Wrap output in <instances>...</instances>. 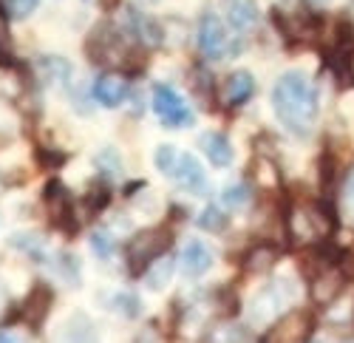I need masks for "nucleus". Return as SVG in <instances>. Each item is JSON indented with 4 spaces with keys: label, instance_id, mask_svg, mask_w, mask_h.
Returning a JSON list of instances; mask_svg holds the SVG:
<instances>
[{
    "label": "nucleus",
    "instance_id": "obj_1",
    "mask_svg": "<svg viewBox=\"0 0 354 343\" xmlns=\"http://www.w3.org/2000/svg\"><path fill=\"white\" fill-rule=\"evenodd\" d=\"M272 105L278 120L292 133H309L317 117V97L306 74L286 71L272 89Z\"/></svg>",
    "mask_w": 354,
    "mask_h": 343
},
{
    "label": "nucleus",
    "instance_id": "obj_2",
    "mask_svg": "<svg viewBox=\"0 0 354 343\" xmlns=\"http://www.w3.org/2000/svg\"><path fill=\"white\" fill-rule=\"evenodd\" d=\"M332 230H335V219L323 205L306 202V205H298L289 216V233L298 244L323 241L326 236H332Z\"/></svg>",
    "mask_w": 354,
    "mask_h": 343
},
{
    "label": "nucleus",
    "instance_id": "obj_3",
    "mask_svg": "<svg viewBox=\"0 0 354 343\" xmlns=\"http://www.w3.org/2000/svg\"><path fill=\"white\" fill-rule=\"evenodd\" d=\"M156 167L162 174L173 176L182 187H187L193 193H204L207 179H204V167L198 165V159L193 154H179L173 145H162L156 151Z\"/></svg>",
    "mask_w": 354,
    "mask_h": 343
},
{
    "label": "nucleus",
    "instance_id": "obj_4",
    "mask_svg": "<svg viewBox=\"0 0 354 343\" xmlns=\"http://www.w3.org/2000/svg\"><path fill=\"white\" fill-rule=\"evenodd\" d=\"M173 236L165 227H151V230H142L139 236H133V241L128 244V264L131 272L139 275L145 267H151L156 259H162L165 250L170 247Z\"/></svg>",
    "mask_w": 354,
    "mask_h": 343
},
{
    "label": "nucleus",
    "instance_id": "obj_5",
    "mask_svg": "<svg viewBox=\"0 0 354 343\" xmlns=\"http://www.w3.org/2000/svg\"><path fill=\"white\" fill-rule=\"evenodd\" d=\"M153 111L167 128H187L193 125V111L176 94L170 85H153Z\"/></svg>",
    "mask_w": 354,
    "mask_h": 343
},
{
    "label": "nucleus",
    "instance_id": "obj_6",
    "mask_svg": "<svg viewBox=\"0 0 354 343\" xmlns=\"http://www.w3.org/2000/svg\"><path fill=\"white\" fill-rule=\"evenodd\" d=\"M198 48L207 60H224V57L232 54L239 46L230 43L227 28L216 15H204L198 23Z\"/></svg>",
    "mask_w": 354,
    "mask_h": 343
},
{
    "label": "nucleus",
    "instance_id": "obj_7",
    "mask_svg": "<svg viewBox=\"0 0 354 343\" xmlns=\"http://www.w3.org/2000/svg\"><path fill=\"white\" fill-rule=\"evenodd\" d=\"M343 287H346V275L326 264V267H323V272H317L315 281H312V298L317 304H335L340 298Z\"/></svg>",
    "mask_w": 354,
    "mask_h": 343
},
{
    "label": "nucleus",
    "instance_id": "obj_8",
    "mask_svg": "<svg viewBox=\"0 0 354 343\" xmlns=\"http://www.w3.org/2000/svg\"><path fill=\"white\" fill-rule=\"evenodd\" d=\"M309 332H312V326H309V315H306V312H292V315H286L267 335V340H272V343H301V340L309 337Z\"/></svg>",
    "mask_w": 354,
    "mask_h": 343
},
{
    "label": "nucleus",
    "instance_id": "obj_9",
    "mask_svg": "<svg viewBox=\"0 0 354 343\" xmlns=\"http://www.w3.org/2000/svg\"><path fill=\"white\" fill-rule=\"evenodd\" d=\"M46 205H48V216H51V221L57 224V227H66V230H71L74 227V205H71V198H68V193H66V187L63 185H48L46 187Z\"/></svg>",
    "mask_w": 354,
    "mask_h": 343
},
{
    "label": "nucleus",
    "instance_id": "obj_10",
    "mask_svg": "<svg viewBox=\"0 0 354 343\" xmlns=\"http://www.w3.org/2000/svg\"><path fill=\"white\" fill-rule=\"evenodd\" d=\"M210 264H213L210 247L201 241H187V247L182 250V272L190 278H198L210 270Z\"/></svg>",
    "mask_w": 354,
    "mask_h": 343
},
{
    "label": "nucleus",
    "instance_id": "obj_11",
    "mask_svg": "<svg viewBox=\"0 0 354 343\" xmlns=\"http://www.w3.org/2000/svg\"><path fill=\"white\" fill-rule=\"evenodd\" d=\"M94 97H97L105 108L122 105L125 97H128V80L120 77V74H105V77H100L97 89H94Z\"/></svg>",
    "mask_w": 354,
    "mask_h": 343
},
{
    "label": "nucleus",
    "instance_id": "obj_12",
    "mask_svg": "<svg viewBox=\"0 0 354 343\" xmlns=\"http://www.w3.org/2000/svg\"><path fill=\"white\" fill-rule=\"evenodd\" d=\"M224 12L232 28L239 32H250V28L258 23V6L255 0H224Z\"/></svg>",
    "mask_w": 354,
    "mask_h": 343
},
{
    "label": "nucleus",
    "instance_id": "obj_13",
    "mask_svg": "<svg viewBox=\"0 0 354 343\" xmlns=\"http://www.w3.org/2000/svg\"><path fill=\"white\" fill-rule=\"evenodd\" d=\"M128 23H131V28L136 32V37L145 43V46H159L162 43V26L153 20V17H147V15H142L139 9H128Z\"/></svg>",
    "mask_w": 354,
    "mask_h": 343
},
{
    "label": "nucleus",
    "instance_id": "obj_14",
    "mask_svg": "<svg viewBox=\"0 0 354 343\" xmlns=\"http://www.w3.org/2000/svg\"><path fill=\"white\" fill-rule=\"evenodd\" d=\"M201 148H204V154H207V159L213 165H218V167L232 162V145H230V139L224 133H204L201 136Z\"/></svg>",
    "mask_w": 354,
    "mask_h": 343
},
{
    "label": "nucleus",
    "instance_id": "obj_15",
    "mask_svg": "<svg viewBox=\"0 0 354 343\" xmlns=\"http://www.w3.org/2000/svg\"><path fill=\"white\" fill-rule=\"evenodd\" d=\"M48 309H51V290L48 287H37L26 301V321L32 326H40L46 321V315H48Z\"/></svg>",
    "mask_w": 354,
    "mask_h": 343
},
{
    "label": "nucleus",
    "instance_id": "obj_16",
    "mask_svg": "<svg viewBox=\"0 0 354 343\" xmlns=\"http://www.w3.org/2000/svg\"><path fill=\"white\" fill-rule=\"evenodd\" d=\"M255 89V82H252V74L250 71H235L227 82V102L230 105H241L244 100H250Z\"/></svg>",
    "mask_w": 354,
    "mask_h": 343
},
{
    "label": "nucleus",
    "instance_id": "obj_17",
    "mask_svg": "<svg viewBox=\"0 0 354 343\" xmlns=\"http://www.w3.org/2000/svg\"><path fill=\"white\" fill-rule=\"evenodd\" d=\"M275 259H278V250L272 247V244H258L255 250H250V255H247V270L250 272H267V270H272V264H275Z\"/></svg>",
    "mask_w": 354,
    "mask_h": 343
},
{
    "label": "nucleus",
    "instance_id": "obj_18",
    "mask_svg": "<svg viewBox=\"0 0 354 343\" xmlns=\"http://www.w3.org/2000/svg\"><path fill=\"white\" fill-rule=\"evenodd\" d=\"M170 275H173V259H165V261H159L151 272H147V287H151V290H162L165 284L170 281Z\"/></svg>",
    "mask_w": 354,
    "mask_h": 343
},
{
    "label": "nucleus",
    "instance_id": "obj_19",
    "mask_svg": "<svg viewBox=\"0 0 354 343\" xmlns=\"http://www.w3.org/2000/svg\"><path fill=\"white\" fill-rule=\"evenodd\" d=\"M247 198H250V190L244 185H235V187H227L224 190V205L227 207H241Z\"/></svg>",
    "mask_w": 354,
    "mask_h": 343
},
{
    "label": "nucleus",
    "instance_id": "obj_20",
    "mask_svg": "<svg viewBox=\"0 0 354 343\" xmlns=\"http://www.w3.org/2000/svg\"><path fill=\"white\" fill-rule=\"evenodd\" d=\"M198 224L204 227V230H221V227H224V213H218L216 207H207L201 213Z\"/></svg>",
    "mask_w": 354,
    "mask_h": 343
},
{
    "label": "nucleus",
    "instance_id": "obj_21",
    "mask_svg": "<svg viewBox=\"0 0 354 343\" xmlns=\"http://www.w3.org/2000/svg\"><path fill=\"white\" fill-rule=\"evenodd\" d=\"M40 0H6V6L12 12V17H26V15H32L37 9Z\"/></svg>",
    "mask_w": 354,
    "mask_h": 343
},
{
    "label": "nucleus",
    "instance_id": "obj_22",
    "mask_svg": "<svg viewBox=\"0 0 354 343\" xmlns=\"http://www.w3.org/2000/svg\"><path fill=\"white\" fill-rule=\"evenodd\" d=\"M91 247L102 255V259H108L111 255V250H113V241H111V236L105 233V230H100V233H94V239H91Z\"/></svg>",
    "mask_w": 354,
    "mask_h": 343
},
{
    "label": "nucleus",
    "instance_id": "obj_23",
    "mask_svg": "<svg viewBox=\"0 0 354 343\" xmlns=\"http://www.w3.org/2000/svg\"><path fill=\"white\" fill-rule=\"evenodd\" d=\"M343 207L354 216V170L348 174V179H346V187H343Z\"/></svg>",
    "mask_w": 354,
    "mask_h": 343
},
{
    "label": "nucleus",
    "instance_id": "obj_24",
    "mask_svg": "<svg viewBox=\"0 0 354 343\" xmlns=\"http://www.w3.org/2000/svg\"><path fill=\"white\" fill-rule=\"evenodd\" d=\"M3 40H6V15L0 12V43H3Z\"/></svg>",
    "mask_w": 354,
    "mask_h": 343
},
{
    "label": "nucleus",
    "instance_id": "obj_25",
    "mask_svg": "<svg viewBox=\"0 0 354 343\" xmlns=\"http://www.w3.org/2000/svg\"><path fill=\"white\" fill-rule=\"evenodd\" d=\"M348 74H351V77H354V54H351V57H348Z\"/></svg>",
    "mask_w": 354,
    "mask_h": 343
},
{
    "label": "nucleus",
    "instance_id": "obj_26",
    "mask_svg": "<svg viewBox=\"0 0 354 343\" xmlns=\"http://www.w3.org/2000/svg\"><path fill=\"white\" fill-rule=\"evenodd\" d=\"M142 3H153V0H142Z\"/></svg>",
    "mask_w": 354,
    "mask_h": 343
}]
</instances>
